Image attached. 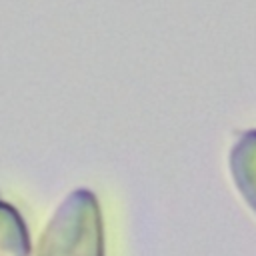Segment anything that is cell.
Wrapping results in <instances>:
<instances>
[{"mask_svg":"<svg viewBox=\"0 0 256 256\" xmlns=\"http://www.w3.org/2000/svg\"><path fill=\"white\" fill-rule=\"evenodd\" d=\"M104 218L96 194L72 190L48 220L36 256H104Z\"/></svg>","mask_w":256,"mask_h":256,"instance_id":"6da1fadb","label":"cell"},{"mask_svg":"<svg viewBox=\"0 0 256 256\" xmlns=\"http://www.w3.org/2000/svg\"><path fill=\"white\" fill-rule=\"evenodd\" d=\"M228 166L240 196L256 214V130L244 132L234 142Z\"/></svg>","mask_w":256,"mask_h":256,"instance_id":"7a4b0ae2","label":"cell"},{"mask_svg":"<svg viewBox=\"0 0 256 256\" xmlns=\"http://www.w3.org/2000/svg\"><path fill=\"white\" fill-rule=\"evenodd\" d=\"M0 256H30L26 220L4 200H0Z\"/></svg>","mask_w":256,"mask_h":256,"instance_id":"3957f363","label":"cell"}]
</instances>
